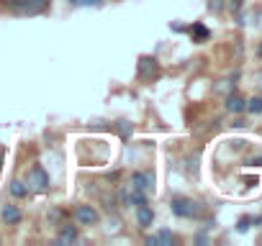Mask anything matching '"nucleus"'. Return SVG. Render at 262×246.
Listing matches in <instances>:
<instances>
[{
    "mask_svg": "<svg viewBox=\"0 0 262 246\" xmlns=\"http://www.w3.org/2000/svg\"><path fill=\"white\" fill-rule=\"evenodd\" d=\"M229 6H231V11H236V8L242 6V0H231V3H229Z\"/></svg>",
    "mask_w": 262,
    "mask_h": 246,
    "instance_id": "nucleus-12",
    "label": "nucleus"
},
{
    "mask_svg": "<svg viewBox=\"0 0 262 246\" xmlns=\"http://www.w3.org/2000/svg\"><path fill=\"white\" fill-rule=\"evenodd\" d=\"M244 110H249V113H262V97H252V100L244 105Z\"/></svg>",
    "mask_w": 262,
    "mask_h": 246,
    "instance_id": "nucleus-10",
    "label": "nucleus"
},
{
    "mask_svg": "<svg viewBox=\"0 0 262 246\" xmlns=\"http://www.w3.org/2000/svg\"><path fill=\"white\" fill-rule=\"evenodd\" d=\"M152 182H155V180H152V175H149V172H144V175H142V172H137V175H134V185H137L142 192H149V190H152Z\"/></svg>",
    "mask_w": 262,
    "mask_h": 246,
    "instance_id": "nucleus-7",
    "label": "nucleus"
},
{
    "mask_svg": "<svg viewBox=\"0 0 262 246\" xmlns=\"http://www.w3.org/2000/svg\"><path fill=\"white\" fill-rule=\"evenodd\" d=\"M157 72H160V67H157V62H155L152 57H144V59H139V75H142L144 80H152Z\"/></svg>",
    "mask_w": 262,
    "mask_h": 246,
    "instance_id": "nucleus-5",
    "label": "nucleus"
},
{
    "mask_svg": "<svg viewBox=\"0 0 262 246\" xmlns=\"http://www.w3.org/2000/svg\"><path fill=\"white\" fill-rule=\"evenodd\" d=\"M254 164H262V159H257V162H254Z\"/></svg>",
    "mask_w": 262,
    "mask_h": 246,
    "instance_id": "nucleus-13",
    "label": "nucleus"
},
{
    "mask_svg": "<svg viewBox=\"0 0 262 246\" xmlns=\"http://www.w3.org/2000/svg\"><path fill=\"white\" fill-rule=\"evenodd\" d=\"M244 105H247V103H244L239 95H229V97H226V110H229V113H242Z\"/></svg>",
    "mask_w": 262,
    "mask_h": 246,
    "instance_id": "nucleus-9",
    "label": "nucleus"
},
{
    "mask_svg": "<svg viewBox=\"0 0 262 246\" xmlns=\"http://www.w3.org/2000/svg\"><path fill=\"white\" fill-rule=\"evenodd\" d=\"M0 220L13 228V226H18V223L24 220V210H21L16 203H6L3 208H0Z\"/></svg>",
    "mask_w": 262,
    "mask_h": 246,
    "instance_id": "nucleus-4",
    "label": "nucleus"
},
{
    "mask_svg": "<svg viewBox=\"0 0 262 246\" xmlns=\"http://www.w3.org/2000/svg\"><path fill=\"white\" fill-rule=\"evenodd\" d=\"M0 241H3V238H0Z\"/></svg>",
    "mask_w": 262,
    "mask_h": 246,
    "instance_id": "nucleus-15",
    "label": "nucleus"
},
{
    "mask_svg": "<svg viewBox=\"0 0 262 246\" xmlns=\"http://www.w3.org/2000/svg\"><path fill=\"white\" fill-rule=\"evenodd\" d=\"M75 238H77V223H67V226L59 228L57 241H75Z\"/></svg>",
    "mask_w": 262,
    "mask_h": 246,
    "instance_id": "nucleus-8",
    "label": "nucleus"
},
{
    "mask_svg": "<svg viewBox=\"0 0 262 246\" xmlns=\"http://www.w3.org/2000/svg\"><path fill=\"white\" fill-rule=\"evenodd\" d=\"M172 210L175 215H183V218H195L201 213V205L195 200H188V198H175L172 200Z\"/></svg>",
    "mask_w": 262,
    "mask_h": 246,
    "instance_id": "nucleus-3",
    "label": "nucleus"
},
{
    "mask_svg": "<svg viewBox=\"0 0 262 246\" xmlns=\"http://www.w3.org/2000/svg\"><path fill=\"white\" fill-rule=\"evenodd\" d=\"M26 185H29V192H39V195H44L47 190H49V177H47V169L44 167H31V172H29V177H26Z\"/></svg>",
    "mask_w": 262,
    "mask_h": 246,
    "instance_id": "nucleus-2",
    "label": "nucleus"
},
{
    "mask_svg": "<svg viewBox=\"0 0 262 246\" xmlns=\"http://www.w3.org/2000/svg\"><path fill=\"white\" fill-rule=\"evenodd\" d=\"M259 57H262V46H259Z\"/></svg>",
    "mask_w": 262,
    "mask_h": 246,
    "instance_id": "nucleus-14",
    "label": "nucleus"
},
{
    "mask_svg": "<svg viewBox=\"0 0 262 246\" xmlns=\"http://www.w3.org/2000/svg\"><path fill=\"white\" fill-rule=\"evenodd\" d=\"M221 6H224V0H211V3H208V8H211L213 13H219V11H221Z\"/></svg>",
    "mask_w": 262,
    "mask_h": 246,
    "instance_id": "nucleus-11",
    "label": "nucleus"
},
{
    "mask_svg": "<svg viewBox=\"0 0 262 246\" xmlns=\"http://www.w3.org/2000/svg\"><path fill=\"white\" fill-rule=\"evenodd\" d=\"M72 218H75L77 228H95V226L103 220V218H100V210H98L95 205H90V203H80V205H75Z\"/></svg>",
    "mask_w": 262,
    "mask_h": 246,
    "instance_id": "nucleus-1",
    "label": "nucleus"
},
{
    "mask_svg": "<svg viewBox=\"0 0 262 246\" xmlns=\"http://www.w3.org/2000/svg\"><path fill=\"white\" fill-rule=\"evenodd\" d=\"M26 195H29L26 180H13V182H11V198H13V200H24Z\"/></svg>",
    "mask_w": 262,
    "mask_h": 246,
    "instance_id": "nucleus-6",
    "label": "nucleus"
}]
</instances>
